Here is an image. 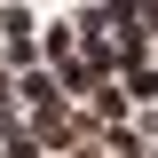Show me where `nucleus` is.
<instances>
[{"label":"nucleus","mask_w":158,"mask_h":158,"mask_svg":"<svg viewBox=\"0 0 158 158\" xmlns=\"http://www.w3.org/2000/svg\"><path fill=\"white\" fill-rule=\"evenodd\" d=\"M87 103H95V118H118V111H127V95H118V87H95Z\"/></svg>","instance_id":"1"}]
</instances>
